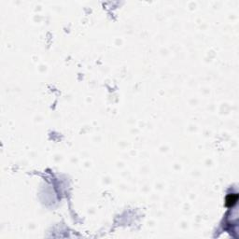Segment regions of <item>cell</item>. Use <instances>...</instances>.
<instances>
[{"label": "cell", "mask_w": 239, "mask_h": 239, "mask_svg": "<svg viewBox=\"0 0 239 239\" xmlns=\"http://www.w3.org/2000/svg\"><path fill=\"white\" fill-rule=\"evenodd\" d=\"M237 194L236 193H233V194H229L226 198V205L227 206H232L236 202H237Z\"/></svg>", "instance_id": "6da1fadb"}]
</instances>
